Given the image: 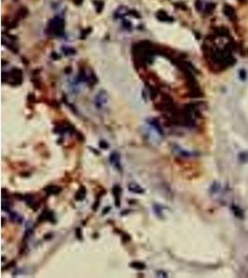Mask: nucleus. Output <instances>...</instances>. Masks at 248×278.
<instances>
[{
  "instance_id": "obj_24",
  "label": "nucleus",
  "mask_w": 248,
  "mask_h": 278,
  "mask_svg": "<svg viewBox=\"0 0 248 278\" xmlns=\"http://www.w3.org/2000/svg\"><path fill=\"white\" fill-rule=\"evenodd\" d=\"M129 15L130 16H132V17H135V18H140V13L137 11V10H130L129 11Z\"/></svg>"
},
{
  "instance_id": "obj_27",
  "label": "nucleus",
  "mask_w": 248,
  "mask_h": 278,
  "mask_svg": "<svg viewBox=\"0 0 248 278\" xmlns=\"http://www.w3.org/2000/svg\"><path fill=\"white\" fill-rule=\"evenodd\" d=\"M51 58H52L53 59H55V60H58V59H60V56H59L56 52H52V54H51Z\"/></svg>"
},
{
  "instance_id": "obj_29",
  "label": "nucleus",
  "mask_w": 248,
  "mask_h": 278,
  "mask_svg": "<svg viewBox=\"0 0 248 278\" xmlns=\"http://www.w3.org/2000/svg\"><path fill=\"white\" fill-rule=\"evenodd\" d=\"M76 235H77V237H78L79 239H81L82 235H80V229H77V230H76Z\"/></svg>"
},
{
  "instance_id": "obj_3",
  "label": "nucleus",
  "mask_w": 248,
  "mask_h": 278,
  "mask_svg": "<svg viewBox=\"0 0 248 278\" xmlns=\"http://www.w3.org/2000/svg\"><path fill=\"white\" fill-rule=\"evenodd\" d=\"M2 80L4 83H8L12 86H18L21 84L23 80L22 71L18 68H13L8 72H3Z\"/></svg>"
},
{
  "instance_id": "obj_19",
  "label": "nucleus",
  "mask_w": 248,
  "mask_h": 278,
  "mask_svg": "<svg viewBox=\"0 0 248 278\" xmlns=\"http://www.w3.org/2000/svg\"><path fill=\"white\" fill-rule=\"evenodd\" d=\"M215 7H216V5H215L214 3H209V4H207V5L204 8L205 13H206V14L212 13L213 10L215 9Z\"/></svg>"
},
{
  "instance_id": "obj_28",
  "label": "nucleus",
  "mask_w": 248,
  "mask_h": 278,
  "mask_svg": "<svg viewBox=\"0 0 248 278\" xmlns=\"http://www.w3.org/2000/svg\"><path fill=\"white\" fill-rule=\"evenodd\" d=\"M82 2H83V0H73V3L74 4H76V5H81L82 4Z\"/></svg>"
},
{
  "instance_id": "obj_20",
  "label": "nucleus",
  "mask_w": 248,
  "mask_h": 278,
  "mask_svg": "<svg viewBox=\"0 0 248 278\" xmlns=\"http://www.w3.org/2000/svg\"><path fill=\"white\" fill-rule=\"evenodd\" d=\"M92 31V28L91 27H89V28H85L84 30H82L81 32V34H80V39H85L86 36H88Z\"/></svg>"
},
{
  "instance_id": "obj_23",
  "label": "nucleus",
  "mask_w": 248,
  "mask_h": 278,
  "mask_svg": "<svg viewBox=\"0 0 248 278\" xmlns=\"http://www.w3.org/2000/svg\"><path fill=\"white\" fill-rule=\"evenodd\" d=\"M195 8H196V9H197L198 11L203 10V3H202L201 0H196V2H195Z\"/></svg>"
},
{
  "instance_id": "obj_6",
  "label": "nucleus",
  "mask_w": 248,
  "mask_h": 278,
  "mask_svg": "<svg viewBox=\"0 0 248 278\" xmlns=\"http://www.w3.org/2000/svg\"><path fill=\"white\" fill-rule=\"evenodd\" d=\"M223 13H224L226 17L230 19L231 21H235L237 20L236 11H235V9L230 5H224V7H223Z\"/></svg>"
},
{
  "instance_id": "obj_13",
  "label": "nucleus",
  "mask_w": 248,
  "mask_h": 278,
  "mask_svg": "<svg viewBox=\"0 0 248 278\" xmlns=\"http://www.w3.org/2000/svg\"><path fill=\"white\" fill-rule=\"evenodd\" d=\"M74 197H76V199L78 200V201L83 200L85 198V186H81L78 189V191L76 192V196H74Z\"/></svg>"
},
{
  "instance_id": "obj_12",
  "label": "nucleus",
  "mask_w": 248,
  "mask_h": 278,
  "mask_svg": "<svg viewBox=\"0 0 248 278\" xmlns=\"http://www.w3.org/2000/svg\"><path fill=\"white\" fill-rule=\"evenodd\" d=\"M44 190L47 193V194H49V195H57V194H59L60 192V190L61 189L59 187V186H57V185H48L47 187H46Z\"/></svg>"
},
{
  "instance_id": "obj_8",
  "label": "nucleus",
  "mask_w": 248,
  "mask_h": 278,
  "mask_svg": "<svg viewBox=\"0 0 248 278\" xmlns=\"http://www.w3.org/2000/svg\"><path fill=\"white\" fill-rule=\"evenodd\" d=\"M110 161L111 163L113 164V165L117 169V170H122V166H121V161H120V155L114 151L111 154L110 156Z\"/></svg>"
},
{
  "instance_id": "obj_9",
  "label": "nucleus",
  "mask_w": 248,
  "mask_h": 278,
  "mask_svg": "<svg viewBox=\"0 0 248 278\" xmlns=\"http://www.w3.org/2000/svg\"><path fill=\"white\" fill-rule=\"evenodd\" d=\"M113 195L114 197V200H115V206L119 207L120 206V199H121V193H122V189L118 185H115L113 187Z\"/></svg>"
},
{
  "instance_id": "obj_30",
  "label": "nucleus",
  "mask_w": 248,
  "mask_h": 278,
  "mask_svg": "<svg viewBox=\"0 0 248 278\" xmlns=\"http://www.w3.org/2000/svg\"><path fill=\"white\" fill-rule=\"evenodd\" d=\"M71 71H72V68H71L70 66H69L68 68H66V69H65V72H66V73H70Z\"/></svg>"
},
{
  "instance_id": "obj_5",
  "label": "nucleus",
  "mask_w": 248,
  "mask_h": 278,
  "mask_svg": "<svg viewBox=\"0 0 248 278\" xmlns=\"http://www.w3.org/2000/svg\"><path fill=\"white\" fill-rule=\"evenodd\" d=\"M155 16H156V18H157L158 21H162V22H172V21H175L174 18L171 17L166 10H163V9L158 10V11L156 12Z\"/></svg>"
},
{
  "instance_id": "obj_11",
  "label": "nucleus",
  "mask_w": 248,
  "mask_h": 278,
  "mask_svg": "<svg viewBox=\"0 0 248 278\" xmlns=\"http://www.w3.org/2000/svg\"><path fill=\"white\" fill-rule=\"evenodd\" d=\"M29 14V11H28V8L26 7H21L20 9L17 11L16 13V18L20 21L21 19H24L26 18Z\"/></svg>"
},
{
  "instance_id": "obj_17",
  "label": "nucleus",
  "mask_w": 248,
  "mask_h": 278,
  "mask_svg": "<svg viewBox=\"0 0 248 278\" xmlns=\"http://www.w3.org/2000/svg\"><path fill=\"white\" fill-rule=\"evenodd\" d=\"M63 52L66 56H72V55L76 54V50L72 47H70V46H63Z\"/></svg>"
},
{
  "instance_id": "obj_10",
  "label": "nucleus",
  "mask_w": 248,
  "mask_h": 278,
  "mask_svg": "<svg viewBox=\"0 0 248 278\" xmlns=\"http://www.w3.org/2000/svg\"><path fill=\"white\" fill-rule=\"evenodd\" d=\"M128 189L129 191L133 192V193H137V194H142L144 193V189L138 184L136 183H130L128 185Z\"/></svg>"
},
{
  "instance_id": "obj_15",
  "label": "nucleus",
  "mask_w": 248,
  "mask_h": 278,
  "mask_svg": "<svg viewBox=\"0 0 248 278\" xmlns=\"http://www.w3.org/2000/svg\"><path fill=\"white\" fill-rule=\"evenodd\" d=\"M93 4L96 8V10L98 13H101L102 11V9L104 8V2L102 0H94L93 1Z\"/></svg>"
},
{
  "instance_id": "obj_21",
  "label": "nucleus",
  "mask_w": 248,
  "mask_h": 278,
  "mask_svg": "<svg viewBox=\"0 0 248 278\" xmlns=\"http://www.w3.org/2000/svg\"><path fill=\"white\" fill-rule=\"evenodd\" d=\"M122 26H123V28L124 29H126V30H130L131 28H132V24L130 23V21H126V20H124L123 21V22H122Z\"/></svg>"
},
{
  "instance_id": "obj_16",
  "label": "nucleus",
  "mask_w": 248,
  "mask_h": 278,
  "mask_svg": "<svg viewBox=\"0 0 248 278\" xmlns=\"http://www.w3.org/2000/svg\"><path fill=\"white\" fill-rule=\"evenodd\" d=\"M130 266L137 270H144L146 268V265L141 261H133L130 263Z\"/></svg>"
},
{
  "instance_id": "obj_31",
  "label": "nucleus",
  "mask_w": 248,
  "mask_h": 278,
  "mask_svg": "<svg viewBox=\"0 0 248 278\" xmlns=\"http://www.w3.org/2000/svg\"><path fill=\"white\" fill-rule=\"evenodd\" d=\"M14 1H18V0H14Z\"/></svg>"
},
{
  "instance_id": "obj_1",
  "label": "nucleus",
  "mask_w": 248,
  "mask_h": 278,
  "mask_svg": "<svg viewBox=\"0 0 248 278\" xmlns=\"http://www.w3.org/2000/svg\"><path fill=\"white\" fill-rule=\"evenodd\" d=\"M132 54L136 67L145 68L148 64L153 63V57L157 54V46L150 41L143 40L133 44Z\"/></svg>"
},
{
  "instance_id": "obj_2",
  "label": "nucleus",
  "mask_w": 248,
  "mask_h": 278,
  "mask_svg": "<svg viewBox=\"0 0 248 278\" xmlns=\"http://www.w3.org/2000/svg\"><path fill=\"white\" fill-rule=\"evenodd\" d=\"M64 26H65L64 20L61 17L56 16L52 20L49 21L47 28V33L49 35L61 37L64 34Z\"/></svg>"
},
{
  "instance_id": "obj_7",
  "label": "nucleus",
  "mask_w": 248,
  "mask_h": 278,
  "mask_svg": "<svg viewBox=\"0 0 248 278\" xmlns=\"http://www.w3.org/2000/svg\"><path fill=\"white\" fill-rule=\"evenodd\" d=\"M129 11H130V9H129L127 7H124V6L119 7V8L115 10V12H114V18L115 20H121V19H123L124 17H126L127 15H129Z\"/></svg>"
},
{
  "instance_id": "obj_14",
  "label": "nucleus",
  "mask_w": 248,
  "mask_h": 278,
  "mask_svg": "<svg viewBox=\"0 0 248 278\" xmlns=\"http://www.w3.org/2000/svg\"><path fill=\"white\" fill-rule=\"evenodd\" d=\"M215 34L216 36H226V35H229V31L227 28L218 27V28H216Z\"/></svg>"
},
{
  "instance_id": "obj_25",
  "label": "nucleus",
  "mask_w": 248,
  "mask_h": 278,
  "mask_svg": "<svg viewBox=\"0 0 248 278\" xmlns=\"http://www.w3.org/2000/svg\"><path fill=\"white\" fill-rule=\"evenodd\" d=\"M175 6L178 7V8H181V9H183V10L187 9V6H186V5H185L184 3H182V2H178V3L175 4Z\"/></svg>"
},
{
  "instance_id": "obj_4",
  "label": "nucleus",
  "mask_w": 248,
  "mask_h": 278,
  "mask_svg": "<svg viewBox=\"0 0 248 278\" xmlns=\"http://www.w3.org/2000/svg\"><path fill=\"white\" fill-rule=\"evenodd\" d=\"M108 101V96H107V93L106 91L104 90H101L98 92L97 95H96V97H95V105L97 108L101 109L102 108Z\"/></svg>"
},
{
  "instance_id": "obj_26",
  "label": "nucleus",
  "mask_w": 248,
  "mask_h": 278,
  "mask_svg": "<svg viewBox=\"0 0 248 278\" xmlns=\"http://www.w3.org/2000/svg\"><path fill=\"white\" fill-rule=\"evenodd\" d=\"M100 147H101V148H104V149H107V148L109 147V145H108V143H107L106 141H103V140H101V141L100 142Z\"/></svg>"
},
{
  "instance_id": "obj_22",
  "label": "nucleus",
  "mask_w": 248,
  "mask_h": 278,
  "mask_svg": "<svg viewBox=\"0 0 248 278\" xmlns=\"http://www.w3.org/2000/svg\"><path fill=\"white\" fill-rule=\"evenodd\" d=\"M162 207H161L160 205H158V204H156V205H154V208H153V210H154V211H155V213L157 214L158 216H161L162 215V212H161V210H162Z\"/></svg>"
},
{
  "instance_id": "obj_18",
  "label": "nucleus",
  "mask_w": 248,
  "mask_h": 278,
  "mask_svg": "<svg viewBox=\"0 0 248 278\" xmlns=\"http://www.w3.org/2000/svg\"><path fill=\"white\" fill-rule=\"evenodd\" d=\"M10 219L18 223H21V222L23 221V218L21 215H19V214H17L16 212H10Z\"/></svg>"
}]
</instances>
